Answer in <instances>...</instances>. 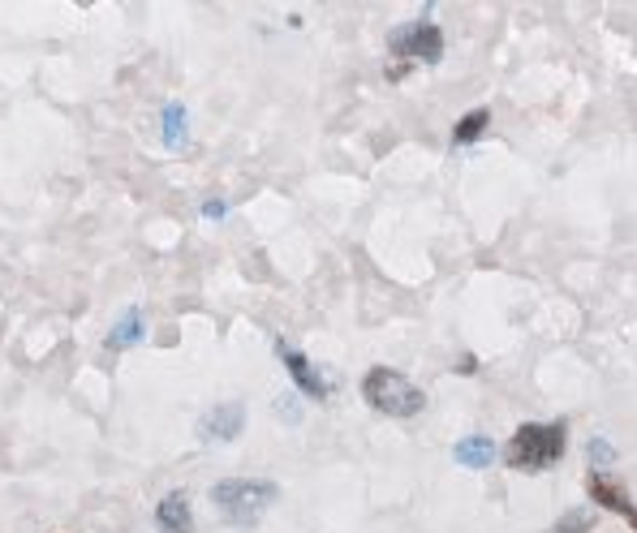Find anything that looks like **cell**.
Returning <instances> with one entry per match:
<instances>
[{"mask_svg":"<svg viewBox=\"0 0 637 533\" xmlns=\"http://www.w3.org/2000/svg\"><path fill=\"white\" fill-rule=\"evenodd\" d=\"M224 211H228V206H224V199H208V202H203V215H208V220H224Z\"/></svg>","mask_w":637,"mask_h":533,"instance_id":"obj_15","label":"cell"},{"mask_svg":"<svg viewBox=\"0 0 637 533\" xmlns=\"http://www.w3.org/2000/svg\"><path fill=\"white\" fill-rule=\"evenodd\" d=\"M594 530V512H586V508H573V512H565L552 530H543V533H590Z\"/></svg>","mask_w":637,"mask_h":533,"instance_id":"obj_13","label":"cell"},{"mask_svg":"<svg viewBox=\"0 0 637 533\" xmlns=\"http://www.w3.org/2000/svg\"><path fill=\"white\" fill-rule=\"evenodd\" d=\"M586 452H590V469H599V473H603L607 465H616V457H621L607 439H590V443H586Z\"/></svg>","mask_w":637,"mask_h":533,"instance_id":"obj_14","label":"cell"},{"mask_svg":"<svg viewBox=\"0 0 637 533\" xmlns=\"http://www.w3.org/2000/svg\"><path fill=\"white\" fill-rule=\"evenodd\" d=\"M155 525H160V533H194L190 495H186V490H168V495L155 504Z\"/></svg>","mask_w":637,"mask_h":533,"instance_id":"obj_8","label":"cell"},{"mask_svg":"<svg viewBox=\"0 0 637 533\" xmlns=\"http://www.w3.org/2000/svg\"><path fill=\"white\" fill-rule=\"evenodd\" d=\"M362 400H366L375 413L397 417V422L418 417V413L426 408L423 388H418L414 379H405L401 370H392V366H375V370H366V379H362Z\"/></svg>","mask_w":637,"mask_h":533,"instance_id":"obj_3","label":"cell"},{"mask_svg":"<svg viewBox=\"0 0 637 533\" xmlns=\"http://www.w3.org/2000/svg\"><path fill=\"white\" fill-rule=\"evenodd\" d=\"M388 52H392L388 78H401L405 69L414 66H439V57H444V31L430 17L405 22V26H397L388 35Z\"/></svg>","mask_w":637,"mask_h":533,"instance_id":"obj_4","label":"cell"},{"mask_svg":"<svg viewBox=\"0 0 637 533\" xmlns=\"http://www.w3.org/2000/svg\"><path fill=\"white\" fill-rule=\"evenodd\" d=\"M276 408H281V413H284V417H288V422H297V404H293V400H281Z\"/></svg>","mask_w":637,"mask_h":533,"instance_id":"obj_16","label":"cell"},{"mask_svg":"<svg viewBox=\"0 0 637 533\" xmlns=\"http://www.w3.org/2000/svg\"><path fill=\"white\" fill-rule=\"evenodd\" d=\"M160 133H164V146H186V138H190V117H186L181 104H164Z\"/></svg>","mask_w":637,"mask_h":533,"instance_id":"obj_12","label":"cell"},{"mask_svg":"<svg viewBox=\"0 0 637 533\" xmlns=\"http://www.w3.org/2000/svg\"><path fill=\"white\" fill-rule=\"evenodd\" d=\"M281 499V486L268 482V477H224L212 486V504L220 512L224 525H237V530H250L263 521V512Z\"/></svg>","mask_w":637,"mask_h":533,"instance_id":"obj_2","label":"cell"},{"mask_svg":"<svg viewBox=\"0 0 637 533\" xmlns=\"http://www.w3.org/2000/svg\"><path fill=\"white\" fill-rule=\"evenodd\" d=\"M452 461L461 469H487L496 461V443H492L487 435H465V439H457Z\"/></svg>","mask_w":637,"mask_h":533,"instance_id":"obj_9","label":"cell"},{"mask_svg":"<svg viewBox=\"0 0 637 533\" xmlns=\"http://www.w3.org/2000/svg\"><path fill=\"white\" fill-rule=\"evenodd\" d=\"M276 353H281L284 370H288V379H293V388H297L302 396H310V400L332 396V379H323V375L310 366V357H306V353H297L288 340H276Z\"/></svg>","mask_w":637,"mask_h":533,"instance_id":"obj_5","label":"cell"},{"mask_svg":"<svg viewBox=\"0 0 637 533\" xmlns=\"http://www.w3.org/2000/svg\"><path fill=\"white\" fill-rule=\"evenodd\" d=\"M246 430V404L241 400H224L203 417V439L208 443H233Z\"/></svg>","mask_w":637,"mask_h":533,"instance_id":"obj_7","label":"cell"},{"mask_svg":"<svg viewBox=\"0 0 637 533\" xmlns=\"http://www.w3.org/2000/svg\"><path fill=\"white\" fill-rule=\"evenodd\" d=\"M568 443V422H526L517 435L504 443V465L512 473H543L561 465Z\"/></svg>","mask_w":637,"mask_h":533,"instance_id":"obj_1","label":"cell"},{"mask_svg":"<svg viewBox=\"0 0 637 533\" xmlns=\"http://www.w3.org/2000/svg\"><path fill=\"white\" fill-rule=\"evenodd\" d=\"M586 490H590V499L599 504V508H607V512H616V517H625L629 525L637 530V504L629 499V490L621 486V482H612L607 473H599V469H590L586 473Z\"/></svg>","mask_w":637,"mask_h":533,"instance_id":"obj_6","label":"cell"},{"mask_svg":"<svg viewBox=\"0 0 637 533\" xmlns=\"http://www.w3.org/2000/svg\"><path fill=\"white\" fill-rule=\"evenodd\" d=\"M487 126H492V108H470V112L452 126V142H457V146H470V142H479V138L487 133Z\"/></svg>","mask_w":637,"mask_h":533,"instance_id":"obj_11","label":"cell"},{"mask_svg":"<svg viewBox=\"0 0 637 533\" xmlns=\"http://www.w3.org/2000/svg\"><path fill=\"white\" fill-rule=\"evenodd\" d=\"M142 335H146V315H142V310H126L121 323L104 335V344H108V348H130V344H139Z\"/></svg>","mask_w":637,"mask_h":533,"instance_id":"obj_10","label":"cell"}]
</instances>
